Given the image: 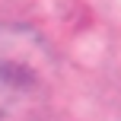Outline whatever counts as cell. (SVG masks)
Segmentation results:
<instances>
[{
	"instance_id": "cell-1",
	"label": "cell",
	"mask_w": 121,
	"mask_h": 121,
	"mask_svg": "<svg viewBox=\"0 0 121 121\" xmlns=\"http://www.w3.org/2000/svg\"><path fill=\"white\" fill-rule=\"evenodd\" d=\"M57 83V54L42 32L0 22V121L26 115L51 96Z\"/></svg>"
}]
</instances>
